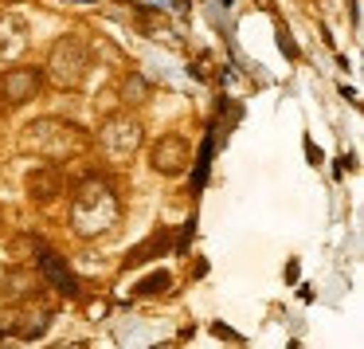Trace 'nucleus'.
Wrapping results in <instances>:
<instances>
[{"instance_id": "f257e3e1", "label": "nucleus", "mask_w": 364, "mask_h": 349, "mask_svg": "<svg viewBox=\"0 0 364 349\" xmlns=\"http://www.w3.org/2000/svg\"><path fill=\"white\" fill-rule=\"evenodd\" d=\"M122 220V197L118 184L102 173H90L79 181L71 197V231L79 239H98Z\"/></svg>"}, {"instance_id": "f03ea898", "label": "nucleus", "mask_w": 364, "mask_h": 349, "mask_svg": "<svg viewBox=\"0 0 364 349\" xmlns=\"http://www.w3.org/2000/svg\"><path fill=\"white\" fill-rule=\"evenodd\" d=\"M87 67H90V48L79 36H63V40H55V48H51L43 75H48L59 90H75L87 79Z\"/></svg>"}, {"instance_id": "7ed1b4c3", "label": "nucleus", "mask_w": 364, "mask_h": 349, "mask_svg": "<svg viewBox=\"0 0 364 349\" xmlns=\"http://www.w3.org/2000/svg\"><path fill=\"white\" fill-rule=\"evenodd\" d=\"M24 145L43 153V157H67V153H75L82 145V130L59 118H36L24 130Z\"/></svg>"}, {"instance_id": "20e7f679", "label": "nucleus", "mask_w": 364, "mask_h": 349, "mask_svg": "<svg viewBox=\"0 0 364 349\" xmlns=\"http://www.w3.org/2000/svg\"><path fill=\"white\" fill-rule=\"evenodd\" d=\"M48 325H51V310L40 302V294L0 310V333H12L20 341H40L48 333Z\"/></svg>"}, {"instance_id": "39448f33", "label": "nucleus", "mask_w": 364, "mask_h": 349, "mask_svg": "<svg viewBox=\"0 0 364 349\" xmlns=\"http://www.w3.org/2000/svg\"><path fill=\"white\" fill-rule=\"evenodd\" d=\"M141 122L137 118H126V114H114V118L102 122L98 130V145L110 161H129L137 150H141Z\"/></svg>"}, {"instance_id": "423d86ee", "label": "nucleus", "mask_w": 364, "mask_h": 349, "mask_svg": "<svg viewBox=\"0 0 364 349\" xmlns=\"http://www.w3.org/2000/svg\"><path fill=\"white\" fill-rule=\"evenodd\" d=\"M40 87H43V67H36V63H20L0 75V98H4V106L32 103L40 95Z\"/></svg>"}, {"instance_id": "0eeeda50", "label": "nucleus", "mask_w": 364, "mask_h": 349, "mask_svg": "<svg viewBox=\"0 0 364 349\" xmlns=\"http://www.w3.org/2000/svg\"><path fill=\"white\" fill-rule=\"evenodd\" d=\"M149 165H153V173H161V177H181L184 169L192 165V150H188V142H184L181 134H165V137H157V145L149 150Z\"/></svg>"}, {"instance_id": "6e6552de", "label": "nucleus", "mask_w": 364, "mask_h": 349, "mask_svg": "<svg viewBox=\"0 0 364 349\" xmlns=\"http://www.w3.org/2000/svg\"><path fill=\"white\" fill-rule=\"evenodd\" d=\"M40 271H43V278H48V283L55 286L59 294H67V298H79V278L71 275V267H67L63 255H55L51 247H43V251H40Z\"/></svg>"}, {"instance_id": "1a4fd4ad", "label": "nucleus", "mask_w": 364, "mask_h": 349, "mask_svg": "<svg viewBox=\"0 0 364 349\" xmlns=\"http://www.w3.org/2000/svg\"><path fill=\"white\" fill-rule=\"evenodd\" d=\"M0 291H4L9 302L36 298V294H40V275H36L32 267H24V263H12V267L4 271V278H0Z\"/></svg>"}, {"instance_id": "9d476101", "label": "nucleus", "mask_w": 364, "mask_h": 349, "mask_svg": "<svg viewBox=\"0 0 364 349\" xmlns=\"http://www.w3.org/2000/svg\"><path fill=\"white\" fill-rule=\"evenodd\" d=\"M24 189H28V197H32L36 204H51L55 197H63V173H59L55 165H40V169L28 173Z\"/></svg>"}, {"instance_id": "9b49d317", "label": "nucleus", "mask_w": 364, "mask_h": 349, "mask_svg": "<svg viewBox=\"0 0 364 349\" xmlns=\"http://www.w3.org/2000/svg\"><path fill=\"white\" fill-rule=\"evenodd\" d=\"M165 247H168V231H165V228H161V231H153V236H149V239H145V244H141V247H134V251H129V255H126V267H137V263H145V259H149V255H157V251H165Z\"/></svg>"}, {"instance_id": "f8f14e48", "label": "nucleus", "mask_w": 364, "mask_h": 349, "mask_svg": "<svg viewBox=\"0 0 364 349\" xmlns=\"http://www.w3.org/2000/svg\"><path fill=\"white\" fill-rule=\"evenodd\" d=\"M43 247H48V244H43L40 236H32V231H24V236H16V239H12L9 255H12V259H16V263H24L28 255H40Z\"/></svg>"}, {"instance_id": "ddd939ff", "label": "nucleus", "mask_w": 364, "mask_h": 349, "mask_svg": "<svg viewBox=\"0 0 364 349\" xmlns=\"http://www.w3.org/2000/svg\"><path fill=\"white\" fill-rule=\"evenodd\" d=\"M149 83H145V75H137V71H129L126 75V83H122V98H126V103H145V98H149Z\"/></svg>"}, {"instance_id": "4468645a", "label": "nucleus", "mask_w": 364, "mask_h": 349, "mask_svg": "<svg viewBox=\"0 0 364 349\" xmlns=\"http://www.w3.org/2000/svg\"><path fill=\"white\" fill-rule=\"evenodd\" d=\"M168 283H173V275H168V271H153L149 278H141V283L134 286L137 294H141V298H153V294H165L168 291Z\"/></svg>"}]
</instances>
